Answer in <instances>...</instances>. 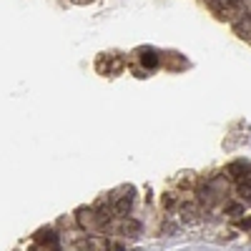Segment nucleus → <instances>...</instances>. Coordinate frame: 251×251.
Masks as SVG:
<instances>
[{"mask_svg":"<svg viewBox=\"0 0 251 251\" xmlns=\"http://www.w3.org/2000/svg\"><path fill=\"white\" fill-rule=\"evenodd\" d=\"M228 178L236 183V191L241 196V201L251 203V166L249 163H231L228 166Z\"/></svg>","mask_w":251,"mask_h":251,"instance_id":"1","label":"nucleus"},{"mask_svg":"<svg viewBox=\"0 0 251 251\" xmlns=\"http://www.w3.org/2000/svg\"><path fill=\"white\" fill-rule=\"evenodd\" d=\"M78 224L86 228V231H103V228H108V224L98 216L96 208H80L78 211Z\"/></svg>","mask_w":251,"mask_h":251,"instance_id":"2","label":"nucleus"},{"mask_svg":"<svg viewBox=\"0 0 251 251\" xmlns=\"http://www.w3.org/2000/svg\"><path fill=\"white\" fill-rule=\"evenodd\" d=\"M131 206H133V188H123V191L118 196H113V203H111V211L113 216H128L131 214Z\"/></svg>","mask_w":251,"mask_h":251,"instance_id":"3","label":"nucleus"},{"mask_svg":"<svg viewBox=\"0 0 251 251\" xmlns=\"http://www.w3.org/2000/svg\"><path fill=\"white\" fill-rule=\"evenodd\" d=\"M33 251H60V239L53 228H46V231L35 234V246Z\"/></svg>","mask_w":251,"mask_h":251,"instance_id":"4","label":"nucleus"},{"mask_svg":"<svg viewBox=\"0 0 251 251\" xmlns=\"http://www.w3.org/2000/svg\"><path fill=\"white\" fill-rule=\"evenodd\" d=\"M178 216H181V224H199L201 221V208L196 201H181V208H178Z\"/></svg>","mask_w":251,"mask_h":251,"instance_id":"5","label":"nucleus"},{"mask_svg":"<svg viewBox=\"0 0 251 251\" xmlns=\"http://www.w3.org/2000/svg\"><path fill=\"white\" fill-rule=\"evenodd\" d=\"M141 231H143L141 221H136V219H131V216H123L121 224H118V234L126 236V239H136V236H141Z\"/></svg>","mask_w":251,"mask_h":251,"instance_id":"6","label":"nucleus"},{"mask_svg":"<svg viewBox=\"0 0 251 251\" xmlns=\"http://www.w3.org/2000/svg\"><path fill=\"white\" fill-rule=\"evenodd\" d=\"M141 63L146 68H156L158 66V58L153 55V50H143V55H141Z\"/></svg>","mask_w":251,"mask_h":251,"instance_id":"7","label":"nucleus"},{"mask_svg":"<svg viewBox=\"0 0 251 251\" xmlns=\"http://www.w3.org/2000/svg\"><path fill=\"white\" fill-rule=\"evenodd\" d=\"M163 206H166V208H174V206H176V196H174V194H166V196H163Z\"/></svg>","mask_w":251,"mask_h":251,"instance_id":"8","label":"nucleus"},{"mask_svg":"<svg viewBox=\"0 0 251 251\" xmlns=\"http://www.w3.org/2000/svg\"><path fill=\"white\" fill-rule=\"evenodd\" d=\"M239 226L244 228V231H251V216H246V219H241V221H239Z\"/></svg>","mask_w":251,"mask_h":251,"instance_id":"9","label":"nucleus"},{"mask_svg":"<svg viewBox=\"0 0 251 251\" xmlns=\"http://www.w3.org/2000/svg\"><path fill=\"white\" fill-rule=\"evenodd\" d=\"M239 3H244V0H226V5H239Z\"/></svg>","mask_w":251,"mask_h":251,"instance_id":"10","label":"nucleus"},{"mask_svg":"<svg viewBox=\"0 0 251 251\" xmlns=\"http://www.w3.org/2000/svg\"><path fill=\"white\" fill-rule=\"evenodd\" d=\"M75 3H83V0H75Z\"/></svg>","mask_w":251,"mask_h":251,"instance_id":"11","label":"nucleus"}]
</instances>
